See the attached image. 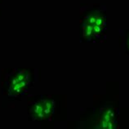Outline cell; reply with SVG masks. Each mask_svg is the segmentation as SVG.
I'll list each match as a JSON object with an SVG mask.
<instances>
[{"label": "cell", "instance_id": "cell-1", "mask_svg": "<svg viewBox=\"0 0 129 129\" xmlns=\"http://www.w3.org/2000/svg\"><path fill=\"white\" fill-rule=\"evenodd\" d=\"M34 115L36 118H39V119H43L45 115L43 114V101L38 102L35 106H34Z\"/></svg>", "mask_w": 129, "mask_h": 129}, {"label": "cell", "instance_id": "cell-2", "mask_svg": "<svg viewBox=\"0 0 129 129\" xmlns=\"http://www.w3.org/2000/svg\"><path fill=\"white\" fill-rule=\"evenodd\" d=\"M92 26L91 25H89L87 22L85 23V25H83V36L85 38H89L93 34V30H92Z\"/></svg>", "mask_w": 129, "mask_h": 129}, {"label": "cell", "instance_id": "cell-3", "mask_svg": "<svg viewBox=\"0 0 129 129\" xmlns=\"http://www.w3.org/2000/svg\"><path fill=\"white\" fill-rule=\"evenodd\" d=\"M98 16H99L98 14H91V15H90L89 16H88V18L87 19L86 22L87 24H89V25H95V23H96V18H97Z\"/></svg>", "mask_w": 129, "mask_h": 129}, {"label": "cell", "instance_id": "cell-4", "mask_svg": "<svg viewBox=\"0 0 129 129\" xmlns=\"http://www.w3.org/2000/svg\"><path fill=\"white\" fill-rule=\"evenodd\" d=\"M92 30H93V34L95 35H100L102 31V29H101V26L99 25H93L92 26Z\"/></svg>", "mask_w": 129, "mask_h": 129}, {"label": "cell", "instance_id": "cell-5", "mask_svg": "<svg viewBox=\"0 0 129 129\" xmlns=\"http://www.w3.org/2000/svg\"><path fill=\"white\" fill-rule=\"evenodd\" d=\"M104 24V17L102 16L99 15L97 16L96 18V23H95V25H99V26H102Z\"/></svg>", "mask_w": 129, "mask_h": 129}, {"label": "cell", "instance_id": "cell-6", "mask_svg": "<svg viewBox=\"0 0 129 129\" xmlns=\"http://www.w3.org/2000/svg\"><path fill=\"white\" fill-rule=\"evenodd\" d=\"M102 120H105V121H106V122H109L110 120H111V118L110 116V114H107L106 112H105L104 114H103V117H102Z\"/></svg>", "mask_w": 129, "mask_h": 129}, {"label": "cell", "instance_id": "cell-7", "mask_svg": "<svg viewBox=\"0 0 129 129\" xmlns=\"http://www.w3.org/2000/svg\"><path fill=\"white\" fill-rule=\"evenodd\" d=\"M106 112L107 114H110L111 119H112V118H114V111L112 110V109H107Z\"/></svg>", "mask_w": 129, "mask_h": 129}, {"label": "cell", "instance_id": "cell-8", "mask_svg": "<svg viewBox=\"0 0 129 129\" xmlns=\"http://www.w3.org/2000/svg\"><path fill=\"white\" fill-rule=\"evenodd\" d=\"M114 123H113V121H112V119L111 120H110L108 122V127L107 128H109V129H112V128H114Z\"/></svg>", "mask_w": 129, "mask_h": 129}, {"label": "cell", "instance_id": "cell-9", "mask_svg": "<svg viewBox=\"0 0 129 129\" xmlns=\"http://www.w3.org/2000/svg\"><path fill=\"white\" fill-rule=\"evenodd\" d=\"M101 127H102V128H107L108 127V122L102 120V123H101Z\"/></svg>", "mask_w": 129, "mask_h": 129}]
</instances>
